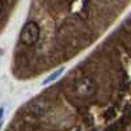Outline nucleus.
Returning a JSON list of instances; mask_svg holds the SVG:
<instances>
[{
  "instance_id": "obj_1",
  "label": "nucleus",
  "mask_w": 131,
  "mask_h": 131,
  "mask_svg": "<svg viewBox=\"0 0 131 131\" xmlns=\"http://www.w3.org/2000/svg\"><path fill=\"white\" fill-rule=\"evenodd\" d=\"M72 88L79 98H91L96 94L97 85L91 76H81L73 83Z\"/></svg>"
},
{
  "instance_id": "obj_2",
  "label": "nucleus",
  "mask_w": 131,
  "mask_h": 131,
  "mask_svg": "<svg viewBox=\"0 0 131 131\" xmlns=\"http://www.w3.org/2000/svg\"><path fill=\"white\" fill-rule=\"evenodd\" d=\"M39 25L36 21H28L20 31V42L24 46H33L39 39Z\"/></svg>"
},
{
  "instance_id": "obj_3",
  "label": "nucleus",
  "mask_w": 131,
  "mask_h": 131,
  "mask_svg": "<svg viewBox=\"0 0 131 131\" xmlns=\"http://www.w3.org/2000/svg\"><path fill=\"white\" fill-rule=\"evenodd\" d=\"M64 72V67H60L59 70H57V71H54L52 73H50L49 76H47V78L45 79V80H43V85H47V84H51V83H54V81H55L58 78H59V76L62 75Z\"/></svg>"
},
{
  "instance_id": "obj_4",
  "label": "nucleus",
  "mask_w": 131,
  "mask_h": 131,
  "mask_svg": "<svg viewBox=\"0 0 131 131\" xmlns=\"http://www.w3.org/2000/svg\"><path fill=\"white\" fill-rule=\"evenodd\" d=\"M3 121H4V107H0V130L3 126Z\"/></svg>"
},
{
  "instance_id": "obj_5",
  "label": "nucleus",
  "mask_w": 131,
  "mask_h": 131,
  "mask_svg": "<svg viewBox=\"0 0 131 131\" xmlns=\"http://www.w3.org/2000/svg\"><path fill=\"white\" fill-rule=\"evenodd\" d=\"M3 10V0H0V13H2Z\"/></svg>"
}]
</instances>
